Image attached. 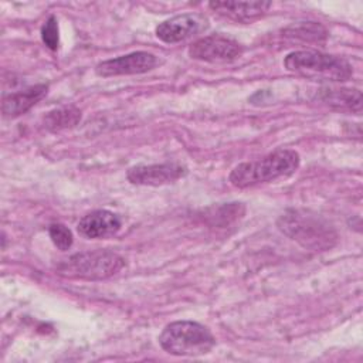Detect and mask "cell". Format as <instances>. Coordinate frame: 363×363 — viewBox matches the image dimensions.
Listing matches in <instances>:
<instances>
[{
  "mask_svg": "<svg viewBox=\"0 0 363 363\" xmlns=\"http://www.w3.org/2000/svg\"><path fill=\"white\" fill-rule=\"evenodd\" d=\"M241 54L242 45L238 41L218 34L201 37L189 47V55L193 60L213 64L231 62Z\"/></svg>",
  "mask_w": 363,
  "mask_h": 363,
  "instance_id": "cell-6",
  "label": "cell"
},
{
  "mask_svg": "<svg viewBox=\"0 0 363 363\" xmlns=\"http://www.w3.org/2000/svg\"><path fill=\"white\" fill-rule=\"evenodd\" d=\"M277 224L285 235L308 250L326 251L337 241V233L332 224L309 210H286Z\"/></svg>",
  "mask_w": 363,
  "mask_h": 363,
  "instance_id": "cell-1",
  "label": "cell"
},
{
  "mask_svg": "<svg viewBox=\"0 0 363 363\" xmlns=\"http://www.w3.org/2000/svg\"><path fill=\"white\" fill-rule=\"evenodd\" d=\"M81 121V111L77 106H61L50 111L44 119L43 125L50 132H58L75 126Z\"/></svg>",
  "mask_w": 363,
  "mask_h": 363,
  "instance_id": "cell-14",
  "label": "cell"
},
{
  "mask_svg": "<svg viewBox=\"0 0 363 363\" xmlns=\"http://www.w3.org/2000/svg\"><path fill=\"white\" fill-rule=\"evenodd\" d=\"M284 34L292 40H299L303 43H323L328 37L326 28L313 21L292 24L284 30Z\"/></svg>",
  "mask_w": 363,
  "mask_h": 363,
  "instance_id": "cell-15",
  "label": "cell"
},
{
  "mask_svg": "<svg viewBox=\"0 0 363 363\" xmlns=\"http://www.w3.org/2000/svg\"><path fill=\"white\" fill-rule=\"evenodd\" d=\"M187 169L179 163L138 164L128 170L126 177L132 184L139 186H163L183 177Z\"/></svg>",
  "mask_w": 363,
  "mask_h": 363,
  "instance_id": "cell-8",
  "label": "cell"
},
{
  "mask_svg": "<svg viewBox=\"0 0 363 363\" xmlns=\"http://www.w3.org/2000/svg\"><path fill=\"white\" fill-rule=\"evenodd\" d=\"M299 167V155L291 149L275 150L262 159L235 166L228 180L234 187L247 189L268 183L279 177H288Z\"/></svg>",
  "mask_w": 363,
  "mask_h": 363,
  "instance_id": "cell-2",
  "label": "cell"
},
{
  "mask_svg": "<svg viewBox=\"0 0 363 363\" xmlns=\"http://www.w3.org/2000/svg\"><path fill=\"white\" fill-rule=\"evenodd\" d=\"M41 38L45 47L51 51H55L60 44V34H58V21L55 16H50L41 27Z\"/></svg>",
  "mask_w": 363,
  "mask_h": 363,
  "instance_id": "cell-17",
  "label": "cell"
},
{
  "mask_svg": "<svg viewBox=\"0 0 363 363\" xmlns=\"http://www.w3.org/2000/svg\"><path fill=\"white\" fill-rule=\"evenodd\" d=\"M211 11L234 23H251L262 17L271 7L269 1H211Z\"/></svg>",
  "mask_w": 363,
  "mask_h": 363,
  "instance_id": "cell-9",
  "label": "cell"
},
{
  "mask_svg": "<svg viewBox=\"0 0 363 363\" xmlns=\"http://www.w3.org/2000/svg\"><path fill=\"white\" fill-rule=\"evenodd\" d=\"M48 234L54 245L61 251H65L72 245V241H74L72 233L68 227H65L61 223H52L48 227Z\"/></svg>",
  "mask_w": 363,
  "mask_h": 363,
  "instance_id": "cell-16",
  "label": "cell"
},
{
  "mask_svg": "<svg viewBox=\"0 0 363 363\" xmlns=\"http://www.w3.org/2000/svg\"><path fill=\"white\" fill-rule=\"evenodd\" d=\"M200 16L197 14H180L160 23L155 33L159 40L167 44H174L183 41L199 31Z\"/></svg>",
  "mask_w": 363,
  "mask_h": 363,
  "instance_id": "cell-11",
  "label": "cell"
},
{
  "mask_svg": "<svg viewBox=\"0 0 363 363\" xmlns=\"http://www.w3.org/2000/svg\"><path fill=\"white\" fill-rule=\"evenodd\" d=\"M322 102L337 111H349L359 113L362 109V95L357 89L346 88H326L320 89L319 96Z\"/></svg>",
  "mask_w": 363,
  "mask_h": 363,
  "instance_id": "cell-13",
  "label": "cell"
},
{
  "mask_svg": "<svg viewBox=\"0 0 363 363\" xmlns=\"http://www.w3.org/2000/svg\"><path fill=\"white\" fill-rule=\"evenodd\" d=\"M284 65L288 71L320 81L343 82L350 79L353 69L352 65L340 57L323 54L316 50H301L289 52Z\"/></svg>",
  "mask_w": 363,
  "mask_h": 363,
  "instance_id": "cell-3",
  "label": "cell"
},
{
  "mask_svg": "<svg viewBox=\"0 0 363 363\" xmlns=\"http://www.w3.org/2000/svg\"><path fill=\"white\" fill-rule=\"evenodd\" d=\"M48 92V85L38 84L30 86L20 92H13L10 95H4L1 101V112L6 118H17L26 113L30 108H33L38 101H41Z\"/></svg>",
  "mask_w": 363,
  "mask_h": 363,
  "instance_id": "cell-12",
  "label": "cell"
},
{
  "mask_svg": "<svg viewBox=\"0 0 363 363\" xmlns=\"http://www.w3.org/2000/svg\"><path fill=\"white\" fill-rule=\"evenodd\" d=\"M125 265L121 255L112 251H85L78 252L57 265L58 274L69 278L88 281L105 279L119 272Z\"/></svg>",
  "mask_w": 363,
  "mask_h": 363,
  "instance_id": "cell-5",
  "label": "cell"
},
{
  "mask_svg": "<svg viewBox=\"0 0 363 363\" xmlns=\"http://www.w3.org/2000/svg\"><path fill=\"white\" fill-rule=\"evenodd\" d=\"M121 218L108 210H95L85 214L77 228L78 233L86 238H105L119 231Z\"/></svg>",
  "mask_w": 363,
  "mask_h": 363,
  "instance_id": "cell-10",
  "label": "cell"
},
{
  "mask_svg": "<svg viewBox=\"0 0 363 363\" xmlns=\"http://www.w3.org/2000/svg\"><path fill=\"white\" fill-rule=\"evenodd\" d=\"M159 343L163 350L174 356H201L214 347L216 339L199 322L177 320L163 329Z\"/></svg>",
  "mask_w": 363,
  "mask_h": 363,
  "instance_id": "cell-4",
  "label": "cell"
},
{
  "mask_svg": "<svg viewBox=\"0 0 363 363\" xmlns=\"http://www.w3.org/2000/svg\"><path fill=\"white\" fill-rule=\"evenodd\" d=\"M159 64L156 55L147 51H135L126 55L102 61L96 65L95 72L99 77H118L135 75L153 69Z\"/></svg>",
  "mask_w": 363,
  "mask_h": 363,
  "instance_id": "cell-7",
  "label": "cell"
}]
</instances>
